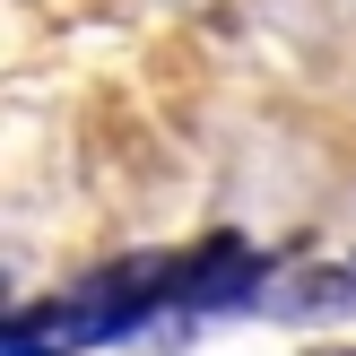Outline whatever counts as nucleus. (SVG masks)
Listing matches in <instances>:
<instances>
[{
    "mask_svg": "<svg viewBox=\"0 0 356 356\" xmlns=\"http://www.w3.org/2000/svg\"><path fill=\"white\" fill-rule=\"evenodd\" d=\"M243 296H270V270H261L252 243L218 235V243H200V252H174V278H165L174 313H226V305H243Z\"/></svg>",
    "mask_w": 356,
    "mask_h": 356,
    "instance_id": "f257e3e1",
    "label": "nucleus"
},
{
    "mask_svg": "<svg viewBox=\"0 0 356 356\" xmlns=\"http://www.w3.org/2000/svg\"><path fill=\"white\" fill-rule=\"evenodd\" d=\"M270 322H348L356 313V261H305V270H278L261 296Z\"/></svg>",
    "mask_w": 356,
    "mask_h": 356,
    "instance_id": "f03ea898",
    "label": "nucleus"
},
{
    "mask_svg": "<svg viewBox=\"0 0 356 356\" xmlns=\"http://www.w3.org/2000/svg\"><path fill=\"white\" fill-rule=\"evenodd\" d=\"M313 356H356V348H313Z\"/></svg>",
    "mask_w": 356,
    "mask_h": 356,
    "instance_id": "7ed1b4c3",
    "label": "nucleus"
}]
</instances>
